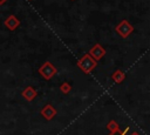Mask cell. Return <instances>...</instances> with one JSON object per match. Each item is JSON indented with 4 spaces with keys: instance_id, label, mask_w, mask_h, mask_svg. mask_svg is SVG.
Returning <instances> with one entry per match:
<instances>
[{
    "instance_id": "obj_2",
    "label": "cell",
    "mask_w": 150,
    "mask_h": 135,
    "mask_svg": "<svg viewBox=\"0 0 150 135\" xmlns=\"http://www.w3.org/2000/svg\"><path fill=\"white\" fill-rule=\"evenodd\" d=\"M39 74L45 79V80H49L52 79L55 74H56V68L54 67L53 63L50 62H45L40 68H39Z\"/></svg>"
},
{
    "instance_id": "obj_3",
    "label": "cell",
    "mask_w": 150,
    "mask_h": 135,
    "mask_svg": "<svg viewBox=\"0 0 150 135\" xmlns=\"http://www.w3.org/2000/svg\"><path fill=\"white\" fill-rule=\"evenodd\" d=\"M134 31V27L129 23V21L127 20H122L117 26H116V32L122 36V38H127L131 34V32Z\"/></svg>"
},
{
    "instance_id": "obj_12",
    "label": "cell",
    "mask_w": 150,
    "mask_h": 135,
    "mask_svg": "<svg viewBox=\"0 0 150 135\" xmlns=\"http://www.w3.org/2000/svg\"><path fill=\"white\" fill-rule=\"evenodd\" d=\"M5 1H6V0H0V5H2V4L5 2Z\"/></svg>"
},
{
    "instance_id": "obj_8",
    "label": "cell",
    "mask_w": 150,
    "mask_h": 135,
    "mask_svg": "<svg viewBox=\"0 0 150 135\" xmlns=\"http://www.w3.org/2000/svg\"><path fill=\"white\" fill-rule=\"evenodd\" d=\"M112 80L115 81V82H117V83H120V82H122L123 80H124V77H125V75H124V73L122 72V70H116L114 74H112Z\"/></svg>"
},
{
    "instance_id": "obj_7",
    "label": "cell",
    "mask_w": 150,
    "mask_h": 135,
    "mask_svg": "<svg viewBox=\"0 0 150 135\" xmlns=\"http://www.w3.org/2000/svg\"><path fill=\"white\" fill-rule=\"evenodd\" d=\"M21 95H22L27 101H33V100L35 99V96H36V90H35L33 87L28 86L26 89H23V90H22Z\"/></svg>"
},
{
    "instance_id": "obj_13",
    "label": "cell",
    "mask_w": 150,
    "mask_h": 135,
    "mask_svg": "<svg viewBox=\"0 0 150 135\" xmlns=\"http://www.w3.org/2000/svg\"><path fill=\"white\" fill-rule=\"evenodd\" d=\"M131 135H138V134H137V133H132Z\"/></svg>"
},
{
    "instance_id": "obj_4",
    "label": "cell",
    "mask_w": 150,
    "mask_h": 135,
    "mask_svg": "<svg viewBox=\"0 0 150 135\" xmlns=\"http://www.w3.org/2000/svg\"><path fill=\"white\" fill-rule=\"evenodd\" d=\"M41 115H42L46 120H52V119L56 115V109H55L52 104H46V106L41 109Z\"/></svg>"
},
{
    "instance_id": "obj_11",
    "label": "cell",
    "mask_w": 150,
    "mask_h": 135,
    "mask_svg": "<svg viewBox=\"0 0 150 135\" xmlns=\"http://www.w3.org/2000/svg\"><path fill=\"white\" fill-rule=\"evenodd\" d=\"M128 130H129V127H127V128H125V129H124V130H123V131H122V133H120V134H115V133H114V134H112V135H125V134H127V131H128Z\"/></svg>"
},
{
    "instance_id": "obj_6",
    "label": "cell",
    "mask_w": 150,
    "mask_h": 135,
    "mask_svg": "<svg viewBox=\"0 0 150 135\" xmlns=\"http://www.w3.org/2000/svg\"><path fill=\"white\" fill-rule=\"evenodd\" d=\"M4 25H5L8 29L14 31L15 28H18V27H19L20 21H19V20H18V18H15L14 15H9V16L6 19V21L4 22Z\"/></svg>"
},
{
    "instance_id": "obj_9",
    "label": "cell",
    "mask_w": 150,
    "mask_h": 135,
    "mask_svg": "<svg viewBox=\"0 0 150 135\" xmlns=\"http://www.w3.org/2000/svg\"><path fill=\"white\" fill-rule=\"evenodd\" d=\"M107 128H108L111 133H116V131H118V124H117L115 121H110V122L108 123Z\"/></svg>"
},
{
    "instance_id": "obj_10",
    "label": "cell",
    "mask_w": 150,
    "mask_h": 135,
    "mask_svg": "<svg viewBox=\"0 0 150 135\" xmlns=\"http://www.w3.org/2000/svg\"><path fill=\"white\" fill-rule=\"evenodd\" d=\"M60 90H61L62 93L67 94V93H69V92L71 90V87H70V85H69V83H67V82H63V83L60 86Z\"/></svg>"
},
{
    "instance_id": "obj_1",
    "label": "cell",
    "mask_w": 150,
    "mask_h": 135,
    "mask_svg": "<svg viewBox=\"0 0 150 135\" xmlns=\"http://www.w3.org/2000/svg\"><path fill=\"white\" fill-rule=\"evenodd\" d=\"M77 66L79 68L86 73V74H89L95 67H96V60L90 55V54H84L77 62Z\"/></svg>"
},
{
    "instance_id": "obj_5",
    "label": "cell",
    "mask_w": 150,
    "mask_h": 135,
    "mask_svg": "<svg viewBox=\"0 0 150 135\" xmlns=\"http://www.w3.org/2000/svg\"><path fill=\"white\" fill-rule=\"evenodd\" d=\"M89 54L97 61V60H100V59L105 54V50H104V48H103L101 45L96 43V45L90 49V53H89Z\"/></svg>"
}]
</instances>
